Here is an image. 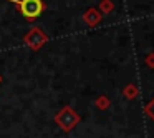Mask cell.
I'll return each mask as SVG.
<instances>
[{"instance_id":"obj_1","label":"cell","mask_w":154,"mask_h":138,"mask_svg":"<svg viewBox=\"0 0 154 138\" xmlns=\"http://www.w3.org/2000/svg\"><path fill=\"white\" fill-rule=\"evenodd\" d=\"M20 10L27 22H35L45 10V4L42 0H8Z\"/></svg>"},{"instance_id":"obj_2","label":"cell","mask_w":154,"mask_h":138,"mask_svg":"<svg viewBox=\"0 0 154 138\" xmlns=\"http://www.w3.org/2000/svg\"><path fill=\"white\" fill-rule=\"evenodd\" d=\"M47 40H48V37L40 30V28H33V30H32L30 34L25 37V42H27V45H28V47H32L33 50H37L38 47H42V45H43Z\"/></svg>"},{"instance_id":"obj_3","label":"cell","mask_w":154,"mask_h":138,"mask_svg":"<svg viewBox=\"0 0 154 138\" xmlns=\"http://www.w3.org/2000/svg\"><path fill=\"white\" fill-rule=\"evenodd\" d=\"M63 113L66 115V118H65V120L61 118V120H58V121H60V125L65 128V130H70V128H73L75 125H76L78 117L73 113V111H71V108H65V110H63Z\"/></svg>"},{"instance_id":"obj_4","label":"cell","mask_w":154,"mask_h":138,"mask_svg":"<svg viewBox=\"0 0 154 138\" xmlns=\"http://www.w3.org/2000/svg\"><path fill=\"white\" fill-rule=\"evenodd\" d=\"M146 111H147V115H151V118H152V120H154V100L151 101L149 105H147Z\"/></svg>"}]
</instances>
